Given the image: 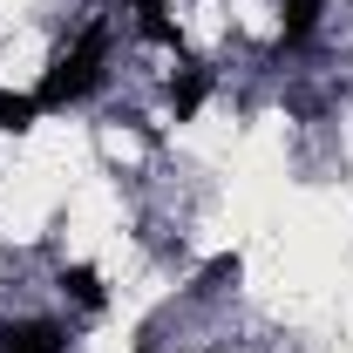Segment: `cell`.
Wrapping results in <instances>:
<instances>
[{"label":"cell","mask_w":353,"mask_h":353,"mask_svg":"<svg viewBox=\"0 0 353 353\" xmlns=\"http://www.w3.org/2000/svg\"><path fill=\"white\" fill-rule=\"evenodd\" d=\"M109 54H116V21H88L75 41L61 48L54 61H48L41 88H34V102H41V116H61V109H82L95 88L109 82Z\"/></svg>","instance_id":"6da1fadb"},{"label":"cell","mask_w":353,"mask_h":353,"mask_svg":"<svg viewBox=\"0 0 353 353\" xmlns=\"http://www.w3.org/2000/svg\"><path fill=\"white\" fill-rule=\"evenodd\" d=\"M319 21H326V0H279V48L285 54L306 48L319 34Z\"/></svg>","instance_id":"277c9868"},{"label":"cell","mask_w":353,"mask_h":353,"mask_svg":"<svg viewBox=\"0 0 353 353\" xmlns=\"http://www.w3.org/2000/svg\"><path fill=\"white\" fill-rule=\"evenodd\" d=\"M130 14H136V28H143L150 41L176 48V28H170V0H130Z\"/></svg>","instance_id":"8992f818"},{"label":"cell","mask_w":353,"mask_h":353,"mask_svg":"<svg viewBox=\"0 0 353 353\" xmlns=\"http://www.w3.org/2000/svg\"><path fill=\"white\" fill-rule=\"evenodd\" d=\"M0 353H68V326L61 319H7L0 326Z\"/></svg>","instance_id":"7a4b0ae2"},{"label":"cell","mask_w":353,"mask_h":353,"mask_svg":"<svg viewBox=\"0 0 353 353\" xmlns=\"http://www.w3.org/2000/svg\"><path fill=\"white\" fill-rule=\"evenodd\" d=\"M61 292H68L75 306H88V312H102V299H109V292H102V279H95L88 265H61Z\"/></svg>","instance_id":"52a82bcc"},{"label":"cell","mask_w":353,"mask_h":353,"mask_svg":"<svg viewBox=\"0 0 353 353\" xmlns=\"http://www.w3.org/2000/svg\"><path fill=\"white\" fill-rule=\"evenodd\" d=\"M211 88H218V75H211L204 61H183V68L170 75V116H176V123H190V116L211 102Z\"/></svg>","instance_id":"3957f363"},{"label":"cell","mask_w":353,"mask_h":353,"mask_svg":"<svg viewBox=\"0 0 353 353\" xmlns=\"http://www.w3.org/2000/svg\"><path fill=\"white\" fill-rule=\"evenodd\" d=\"M41 123V102L34 95H21V88H0V136H21Z\"/></svg>","instance_id":"5b68a950"}]
</instances>
